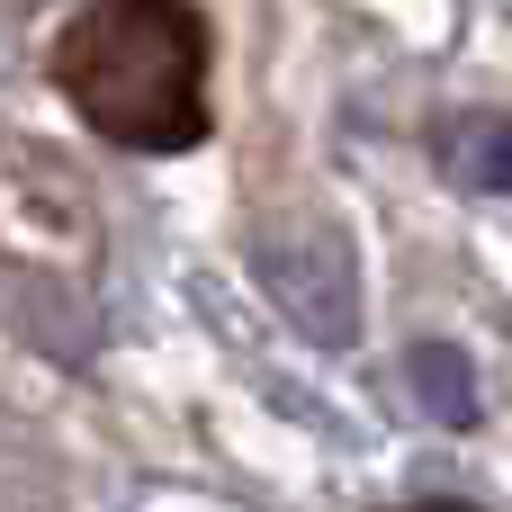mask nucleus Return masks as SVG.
I'll return each mask as SVG.
<instances>
[{
	"label": "nucleus",
	"instance_id": "nucleus-1",
	"mask_svg": "<svg viewBox=\"0 0 512 512\" xmlns=\"http://www.w3.org/2000/svg\"><path fill=\"white\" fill-rule=\"evenodd\" d=\"M54 90L126 153L207 144V18L189 0H81L54 36Z\"/></svg>",
	"mask_w": 512,
	"mask_h": 512
},
{
	"label": "nucleus",
	"instance_id": "nucleus-2",
	"mask_svg": "<svg viewBox=\"0 0 512 512\" xmlns=\"http://www.w3.org/2000/svg\"><path fill=\"white\" fill-rule=\"evenodd\" d=\"M252 270H261V288L279 297V315L306 342L342 351L360 333V270H351V243L333 225H279V234H261Z\"/></svg>",
	"mask_w": 512,
	"mask_h": 512
},
{
	"label": "nucleus",
	"instance_id": "nucleus-3",
	"mask_svg": "<svg viewBox=\"0 0 512 512\" xmlns=\"http://www.w3.org/2000/svg\"><path fill=\"white\" fill-rule=\"evenodd\" d=\"M405 378H414V396H423V414L432 423H477V369H468V351H450V342H414L405 351Z\"/></svg>",
	"mask_w": 512,
	"mask_h": 512
},
{
	"label": "nucleus",
	"instance_id": "nucleus-4",
	"mask_svg": "<svg viewBox=\"0 0 512 512\" xmlns=\"http://www.w3.org/2000/svg\"><path fill=\"white\" fill-rule=\"evenodd\" d=\"M441 162H450V180H459V189L512 198V117H468V126H450Z\"/></svg>",
	"mask_w": 512,
	"mask_h": 512
},
{
	"label": "nucleus",
	"instance_id": "nucleus-5",
	"mask_svg": "<svg viewBox=\"0 0 512 512\" xmlns=\"http://www.w3.org/2000/svg\"><path fill=\"white\" fill-rule=\"evenodd\" d=\"M414 512H459V504H414Z\"/></svg>",
	"mask_w": 512,
	"mask_h": 512
}]
</instances>
